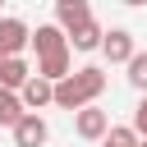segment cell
Wrapping results in <instances>:
<instances>
[{"mask_svg": "<svg viewBox=\"0 0 147 147\" xmlns=\"http://www.w3.org/2000/svg\"><path fill=\"white\" fill-rule=\"evenodd\" d=\"M92 18V9H87V0H55V28L69 37L74 28H83Z\"/></svg>", "mask_w": 147, "mask_h": 147, "instance_id": "8992f818", "label": "cell"}, {"mask_svg": "<svg viewBox=\"0 0 147 147\" xmlns=\"http://www.w3.org/2000/svg\"><path fill=\"white\" fill-rule=\"evenodd\" d=\"M9 133H14V147H46V138H51V129H46L41 115H23Z\"/></svg>", "mask_w": 147, "mask_h": 147, "instance_id": "5b68a950", "label": "cell"}, {"mask_svg": "<svg viewBox=\"0 0 147 147\" xmlns=\"http://www.w3.org/2000/svg\"><path fill=\"white\" fill-rule=\"evenodd\" d=\"M101 55H106L110 64H129V60L138 55V46H133V32H129V28H110V32L101 37Z\"/></svg>", "mask_w": 147, "mask_h": 147, "instance_id": "7a4b0ae2", "label": "cell"}, {"mask_svg": "<svg viewBox=\"0 0 147 147\" xmlns=\"http://www.w3.org/2000/svg\"><path fill=\"white\" fill-rule=\"evenodd\" d=\"M23 46H28V23L14 18V14H5L0 18V60H14Z\"/></svg>", "mask_w": 147, "mask_h": 147, "instance_id": "277c9868", "label": "cell"}, {"mask_svg": "<svg viewBox=\"0 0 147 147\" xmlns=\"http://www.w3.org/2000/svg\"><path fill=\"white\" fill-rule=\"evenodd\" d=\"M23 115H28V110H23V106H18V96H14V92H5V87H0V124H5V129H14V124H18V119H23Z\"/></svg>", "mask_w": 147, "mask_h": 147, "instance_id": "7c38bea8", "label": "cell"}, {"mask_svg": "<svg viewBox=\"0 0 147 147\" xmlns=\"http://www.w3.org/2000/svg\"><path fill=\"white\" fill-rule=\"evenodd\" d=\"M138 147H147V138H138Z\"/></svg>", "mask_w": 147, "mask_h": 147, "instance_id": "2e32d148", "label": "cell"}, {"mask_svg": "<svg viewBox=\"0 0 147 147\" xmlns=\"http://www.w3.org/2000/svg\"><path fill=\"white\" fill-rule=\"evenodd\" d=\"M124 69H129V83H133V87H138V92L147 96V51H138V55H133V60H129Z\"/></svg>", "mask_w": 147, "mask_h": 147, "instance_id": "5bb4252c", "label": "cell"}, {"mask_svg": "<svg viewBox=\"0 0 147 147\" xmlns=\"http://www.w3.org/2000/svg\"><path fill=\"white\" fill-rule=\"evenodd\" d=\"M28 78H32V69H28V60H23V55L0 60V87H5V92H14V96H18V87H23Z\"/></svg>", "mask_w": 147, "mask_h": 147, "instance_id": "9c48e42d", "label": "cell"}, {"mask_svg": "<svg viewBox=\"0 0 147 147\" xmlns=\"http://www.w3.org/2000/svg\"><path fill=\"white\" fill-rule=\"evenodd\" d=\"M74 129H78V138L101 142V138H106V129H110V115H106L101 106H83V110H74Z\"/></svg>", "mask_w": 147, "mask_h": 147, "instance_id": "3957f363", "label": "cell"}, {"mask_svg": "<svg viewBox=\"0 0 147 147\" xmlns=\"http://www.w3.org/2000/svg\"><path fill=\"white\" fill-rule=\"evenodd\" d=\"M28 46H37V60H46V55H55V51H69V41H64V32H60L55 23H41L37 32H28Z\"/></svg>", "mask_w": 147, "mask_h": 147, "instance_id": "52a82bcc", "label": "cell"}, {"mask_svg": "<svg viewBox=\"0 0 147 147\" xmlns=\"http://www.w3.org/2000/svg\"><path fill=\"white\" fill-rule=\"evenodd\" d=\"M37 78H46L51 87H55L60 78H69V51H55V55L37 60Z\"/></svg>", "mask_w": 147, "mask_h": 147, "instance_id": "8fae6325", "label": "cell"}, {"mask_svg": "<svg viewBox=\"0 0 147 147\" xmlns=\"http://www.w3.org/2000/svg\"><path fill=\"white\" fill-rule=\"evenodd\" d=\"M106 92V69L87 64V69H74L69 78H60L51 87V101L60 110H83V106H96V96Z\"/></svg>", "mask_w": 147, "mask_h": 147, "instance_id": "6da1fadb", "label": "cell"}, {"mask_svg": "<svg viewBox=\"0 0 147 147\" xmlns=\"http://www.w3.org/2000/svg\"><path fill=\"white\" fill-rule=\"evenodd\" d=\"M129 129H133L138 138H147V96H142V101L133 106V124H129Z\"/></svg>", "mask_w": 147, "mask_h": 147, "instance_id": "9a60e30c", "label": "cell"}, {"mask_svg": "<svg viewBox=\"0 0 147 147\" xmlns=\"http://www.w3.org/2000/svg\"><path fill=\"white\" fill-rule=\"evenodd\" d=\"M101 147H138V133H133L129 124H110L106 138H101Z\"/></svg>", "mask_w": 147, "mask_h": 147, "instance_id": "4fadbf2b", "label": "cell"}, {"mask_svg": "<svg viewBox=\"0 0 147 147\" xmlns=\"http://www.w3.org/2000/svg\"><path fill=\"white\" fill-rule=\"evenodd\" d=\"M18 106H23V110H28V115H37V110H41V106H51V83H46V78H37V74H32V78H28V83H23V87H18Z\"/></svg>", "mask_w": 147, "mask_h": 147, "instance_id": "ba28073f", "label": "cell"}, {"mask_svg": "<svg viewBox=\"0 0 147 147\" xmlns=\"http://www.w3.org/2000/svg\"><path fill=\"white\" fill-rule=\"evenodd\" d=\"M101 37H106V32H101V23H96V18H87V23H83V28H74L64 41H69L74 51H96V46H101Z\"/></svg>", "mask_w": 147, "mask_h": 147, "instance_id": "30bf717a", "label": "cell"}]
</instances>
